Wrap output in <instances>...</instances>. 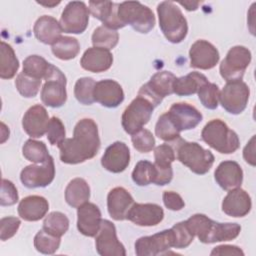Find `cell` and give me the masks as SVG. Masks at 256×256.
<instances>
[{"label": "cell", "instance_id": "41", "mask_svg": "<svg viewBox=\"0 0 256 256\" xmlns=\"http://www.w3.org/2000/svg\"><path fill=\"white\" fill-rule=\"evenodd\" d=\"M42 80L31 77L24 72H21L17 75L15 80V86L18 92L25 98L35 97L41 87Z\"/></svg>", "mask_w": 256, "mask_h": 256}, {"label": "cell", "instance_id": "56", "mask_svg": "<svg viewBox=\"0 0 256 256\" xmlns=\"http://www.w3.org/2000/svg\"><path fill=\"white\" fill-rule=\"evenodd\" d=\"M40 5H43V6H46V7H52V6H55V5H58L60 2H53V3H43V2H38Z\"/></svg>", "mask_w": 256, "mask_h": 256}, {"label": "cell", "instance_id": "51", "mask_svg": "<svg viewBox=\"0 0 256 256\" xmlns=\"http://www.w3.org/2000/svg\"><path fill=\"white\" fill-rule=\"evenodd\" d=\"M154 166V177L153 182L155 185L163 186L171 182L173 178L172 166H160L153 163Z\"/></svg>", "mask_w": 256, "mask_h": 256}, {"label": "cell", "instance_id": "38", "mask_svg": "<svg viewBox=\"0 0 256 256\" xmlns=\"http://www.w3.org/2000/svg\"><path fill=\"white\" fill-rule=\"evenodd\" d=\"M22 153L28 161L33 163H43L50 156L45 143L33 139L25 142L22 147Z\"/></svg>", "mask_w": 256, "mask_h": 256}, {"label": "cell", "instance_id": "22", "mask_svg": "<svg viewBox=\"0 0 256 256\" xmlns=\"http://www.w3.org/2000/svg\"><path fill=\"white\" fill-rule=\"evenodd\" d=\"M252 202L249 194L240 187L229 190L222 201V211L231 217H244L251 210Z\"/></svg>", "mask_w": 256, "mask_h": 256}, {"label": "cell", "instance_id": "47", "mask_svg": "<svg viewBox=\"0 0 256 256\" xmlns=\"http://www.w3.org/2000/svg\"><path fill=\"white\" fill-rule=\"evenodd\" d=\"M65 127L58 117H52L49 121L46 135L51 145H60L65 140Z\"/></svg>", "mask_w": 256, "mask_h": 256}, {"label": "cell", "instance_id": "10", "mask_svg": "<svg viewBox=\"0 0 256 256\" xmlns=\"http://www.w3.org/2000/svg\"><path fill=\"white\" fill-rule=\"evenodd\" d=\"M250 95L249 87L242 80L227 82L220 92L219 101L221 106L230 114L242 113L248 103Z\"/></svg>", "mask_w": 256, "mask_h": 256}, {"label": "cell", "instance_id": "19", "mask_svg": "<svg viewBox=\"0 0 256 256\" xmlns=\"http://www.w3.org/2000/svg\"><path fill=\"white\" fill-rule=\"evenodd\" d=\"M101 211L94 203L86 202L77 210V229L88 237H95L101 226Z\"/></svg>", "mask_w": 256, "mask_h": 256}, {"label": "cell", "instance_id": "30", "mask_svg": "<svg viewBox=\"0 0 256 256\" xmlns=\"http://www.w3.org/2000/svg\"><path fill=\"white\" fill-rule=\"evenodd\" d=\"M90 198V187L83 178L72 179L65 189V200L73 208H78L88 202Z\"/></svg>", "mask_w": 256, "mask_h": 256}, {"label": "cell", "instance_id": "49", "mask_svg": "<svg viewBox=\"0 0 256 256\" xmlns=\"http://www.w3.org/2000/svg\"><path fill=\"white\" fill-rule=\"evenodd\" d=\"M21 221L17 217L8 216L2 218L0 221V239L6 241L13 237L17 233Z\"/></svg>", "mask_w": 256, "mask_h": 256}, {"label": "cell", "instance_id": "44", "mask_svg": "<svg viewBox=\"0 0 256 256\" xmlns=\"http://www.w3.org/2000/svg\"><path fill=\"white\" fill-rule=\"evenodd\" d=\"M154 166L147 160L139 161L132 172V180L139 186H147L153 182Z\"/></svg>", "mask_w": 256, "mask_h": 256}, {"label": "cell", "instance_id": "3", "mask_svg": "<svg viewBox=\"0 0 256 256\" xmlns=\"http://www.w3.org/2000/svg\"><path fill=\"white\" fill-rule=\"evenodd\" d=\"M201 137L211 148L222 154L234 153L240 146L237 133L220 119L209 121L202 129Z\"/></svg>", "mask_w": 256, "mask_h": 256}, {"label": "cell", "instance_id": "33", "mask_svg": "<svg viewBox=\"0 0 256 256\" xmlns=\"http://www.w3.org/2000/svg\"><path fill=\"white\" fill-rule=\"evenodd\" d=\"M52 53L61 60H70L75 58L80 51V44L76 38L61 36L53 45Z\"/></svg>", "mask_w": 256, "mask_h": 256}, {"label": "cell", "instance_id": "26", "mask_svg": "<svg viewBox=\"0 0 256 256\" xmlns=\"http://www.w3.org/2000/svg\"><path fill=\"white\" fill-rule=\"evenodd\" d=\"M118 4L119 3L111 1H90L89 12L93 17L102 21L103 26L112 30H117L124 27L117 15Z\"/></svg>", "mask_w": 256, "mask_h": 256}, {"label": "cell", "instance_id": "8", "mask_svg": "<svg viewBox=\"0 0 256 256\" xmlns=\"http://www.w3.org/2000/svg\"><path fill=\"white\" fill-rule=\"evenodd\" d=\"M251 62V52L244 46L232 47L219 66L221 77L227 82L242 80L246 68Z\"/></svg>", "mask_w": 256, "mask_h": 256}, {"label": "cell", "instance_id": "27", "mask_svg": "<svg viewBox=\"0 0 256 256\" xmlns=\"http://www.w3.org/2000/svg\"><path fill=\"white\" fill-rule=\"evenodd\" d=\"M49 209L46 198L31 195L23 198L18 205V214L25 221H38L42 219Z\"/></svg>", "mask_w": 256, "mask_h": 256}, {"label": "cell", "instance_id": "54", "mask_svg": "<svg viewBox=\"0 0 256 256\" xmlns=\"http://www.w3.org/2000/svg\"><path fill=\"white\" fill-rule=\"evenodd\" d=\"M243 157L248 164L255 166V135L252 136L250 141L245 146L243 150Z\"/></svg>", "mask_w": 256, "mask_h": 256}, {"label": "cell", "instance_id": "2", "mask_svg": "<svg viewBox=\"0 0 256 256\" xmlns=\"http://www.w3.org/2000/svg\"><path fill=\"white\" fill-rule=\"evenodd\" d=\"M157 13L165 38L174 44L182 42L187 35L188 25L180 8L172 1H163L158 4Z\"/></svg>", "mask_w": 256, "mask_h": 256}, {"label": "cell", "instance_id": "36", "mask_svg": "<svg viewBox=\"0 0 256 256\" xmlns=\"http://www.w3.org/2000/svg\"><path fill=\"white\" fill-rule=\"evenodd\" d=\"M119 41V34L116 30L109 29L105 26L97 27L92 34V43L94 47L103 49H113Z\"/></svg>", "mask_w": 256, "mask_h": 256}, {"label": "cell", "instance_id": "20", "mask_svg": "<svg viewBox=\"0 0 256 256\" xmlns=\"http://www.w3.org/2000/svg\"><path fill=\"white\" fill-rule=\"evenodd\" d=\"M94 100L107 108H115L124 100V92L121 85L112 79L96 82L94 87Z\"/></svg>", "mask_w": 256, "mask_h": 256}, {"label": "cell", "instance_id": "24", "mask_svg": "<svg viewBox=\"0 0 256 256\" xmlns=\"http://www.w3.org/2000/svg\"><path fill=\"white\" fill-rule=\"evenodd\" d=\"M134 204L131 194L123 187H115L107 196V208L109 215L116 221L125 220L127 213Z\"/></svg>", "mask_w": 256, "mask_h": 256}, {"label": "cell", "instance_id": "11", "mask_svg": "<svg viewBox=\"0 0 256 256\" xmlns=\"http://www.w3.org/2000/svg\"><path fill=\"white\" fill-rule=\"evenodd\" d=\"M89 8L82 1L69 2L60 18V26L65 33L81 34L83 33L89 22Z\"/></svg>", "mask_w": 256, "mask_h": 256}, {"label": "cell", "instance_id": "40", "mask_svg": "<svg viewBox=\"0 0 256 256\" xmlns=\"http://www.w3.org/2000/svg\"><path fill=\"white\" fill-rule=\"evenodd\" d=\"M34 246L36 250L43 254H53L60 246V237L55 236L41 229L34 237Z\"/></svg>", "mask_w": 256, "mask_h": 256}, {"label": "cell", "instance_id": "17", "mask_svg": "<svg viewBox=\"0 0 256 256\" xmlns=\"http://www.w3.org/2000/svg\"><path fill=\"white\" fill-rule=\"evenodd\" d=\"M164 218L161 206L154 203H134L127 213L126 219L138 226H155Z\"/></svg>", "mask_w": 256, "mask_h": 256}, {"label": "cell", "instance_id": "7", "mask_svg": "<svg viewBox=\"0 0 256 256\" xmlns=\"http://www.w3.org/2000/svg\"><path fill=\"white\" fill-rule=\"evenodd\" d=\"M154 106L144 97L137 96L125 108L121 122L124 131L130 135L138 132L146 125L153 113Z\"/></svg>", "mask_w": 256, "mask_h": 256}, {"label": "cell", "instance_id": "29", "mask_svg": "<svg viewBox=\"0 0 256 256\" xmlns=\"http://www.w3.org/2000/svg\"><path fill=\"white\" fill-rule=\"evenodd\" d=\"M207 82L208 80L205 75L193 71L175 79L173 83V93L178 96H189L197 93L200 87Z\"/></svg>", "mask_w": 256, "mask_h": 256}, {"label": "cell", "instance_id": "34", "mask_svg": "<svg viewBox=\"0 0 256 256\" xmlns=\"http://www.w3.org/2000/svg\"><path fill=\"white\" fill-rule=\"evenodd\" d=\"M69 228V219L61 212L54 211L49 213L43 221V228L46 232L61 237Z\"/></svg>", "mask_w": 256, "mask_h": 256}, {"label": "cell", "instance_id": "25", "mask_svg": "<svg viewBox=\"0 0 256 256\" xmlns=\"http://www.w3.org/2000/svg\"><path fill=\"white\" fill-rule=\"evenodd\" d=\"M112 63L113 56L109 50L94 46L88 48L80 60L81 67L84 70L93 73H100L108 70L112 66Z\"/></svg>", "mask_w": 256, "mask_h": 256}, {"label": "cell", "instance_id": "15", "mask_svg": "<svg viewBox=\"0 0 256 256\" xmlns=\"http://www.w3.org/2000/svg\"><path fill=\"white\" fill-rule=\"evenodd\" d=\"M190 66L192 68L208 70L216 66L219 61V52L216 47L206 40L195 41L190 50Z\"/></svg>", "mask_w": 256, "mask_h": 256}, {"label": "cell", "instance_id": "21", "mask_svg": "<svg viewBox=\"0 0 256 256\" xmlns=\"http://www.w3.org/2000/svg\"><path fill=\"white\" fill-rule=\"evenodd\" d=\"M49 121L47 110L42 105L37 104L25 112L22 119V127L30 137L39 138L46 133Z\"/></svg>", "mask_w": 256, "mask_h": 256}, {"label": "cell", "instance_id": "52", "mask_svg": "<svg viewBox=\"0 0 256 256\" xmlns=\"http://www.w3.org/2000/svg\"><path fill=\"white\" fill-rule=\"evenodd\" d=\"M162 199L166 208L172 211H179L185 206V203L182 197L174 191H164L162 195Z\"/></svg>", "mask_w": 256, "mask_h": 256}, {"label": "cell", "instance_id": "43", "mask_svg": "<svg viewBox=\"0 0 256 256\" xmlns=\"http://www.w3.org/2000/svg\"><path fill=\"white\" fill-rule=\"evenodd\" d=\"M198 98L201 104L207 108L214 110L218 107L220 90L215 83H210L209 81L200 87L198 90Z\"/></svg>", "mask_w": 256, "mask_h": 256}, {"label": "cell", "instance_id": "6", "mask_svg": "<svg viewBox=\"0 0 256 256\" xmlns=\"http://www.w3.org/2000/svg\"><path fill=\"white\" fill-rule=\"evenodd\" d=\"M44 79L45 83L41 90L43 104L52 108L63 106L67 100V81L63 72L56 66L50 64Z\"/></svg>", "mask_w": 256, "mask_h": 256}, {"label": "cell", "instance_id": "9", "mask_svg": "<svg viewBox=\"0 0 256 256\" xmlns=\"http://www.w3.org/2000/svg\"><path fill=\"white\" fill-rule=\"evenodd\" d=\"M176 76L170 71L155 73L150 80L141 86L138 95L147 99L154 107L158 106L164 97L173 93V83Z\"/></svg>", "mask_w": 256, "mask_h": 256}, {"label": "cell", "instance_id": "46", "mask_svg": "<svg viewBox=\"0 0 256 256\" xmlns=\"http://www.w3.org/2000/svg\"><path fill=\"white\" fill-rule=\"evenodd\" d=\"M131 141L133 143L134 148L141 153H148L155 146L154 136L149 130L144 128L134 133L131 137Z\"/></svg>", "mask_w": 256, "mask_h": 256}, {"label": "cell", "instance_id": "12", "mask_svg": "<svg viewBox=\"0 0 256 256\" xmlns=\"http://www.w3.org/2000/svg\"><path fill=\"white\" fill-rule=\"evenodd\" d=\"M55 165L50 155L41 165H29L20 173V180L27 188H39L48 186L54 179Z\"/></svg>", "mask_w": 256, "mask_h": 256}, {"label": "cell", "instance_id": "48", "mask_svg": "<svg viewBox=\"0 0 256 256\" xmlns=\"http://www.w3.org/2000/svg\"><path fill=\"white\" fill-rule=\"evenodd\" d=\"M154 163L160 166H171L176 159L174 149L168 144H161L154 149Z\"/></svg>", "mask_w": 256, "mask_h": 256}, {"label": "cell", "instance_id": "16", "mask_svg": "<svg viewBox=\"0 0 256 256\" xmlns=\"http://www.w3.org/2000/svg\"><path fill=\"white\" fill-rule=\"evenodd\" d=\"M167 114L180 132L194 129L203 118L202 114L194 106L184 102L174 103Z\"/></svg>", "mask_w": 256, "mask_h": 256}, {"label": "cell", "instance_id": "37", "mask_svg": "<svg viewBox=\"0 0 256 256\" xmlns=\"http://www.w3.org/2000/svg\"><path fill=\"white\" fill-rule=\"evenodd\" d=\"M95 80L91 77L79 78L74 86V96L83 105H91L94 100Z\"/></svg>", "mask_w": 256, "mask_h": 256}, {"label": "cell", "instance_id": "23", "mask_svg": "<svg viewBox=\"0 0 256 256\" xmlns=\"http://www.w3.org/2000/svg\"><path fill=\"white\" fill-rule=\"evenodd\" d=\"M214 178L222 189L229 191L241 186L243 171L237 162L226 160L218 165L214 172Z\"/></svg>", "mask_w": 256, "mask_h": 256}, {"label": "cell", "instance_id": "50", "mask_svg": "<svg viewBox=\"0 0 256 256\" xmlns=\"http://www.w3.org/2000/svg\"><path fill=\"white\" fill-rule=\"evenodd\" d=\"M17 201H18V193L15 185L7 179H2L0 204L2 206H10V205H14Z\"/></svg>", "mask_w": 256, "mask_h": 256}, {"label": "cell", "instance_id": "32", "mask_svg": "<svg viewBox=\"0 0 256 256\" xmlns=\"http://www.w3.org/2000/svg\"><path fill=\"white\" fill-rule=\"evenodd\" d=\"M0 53V77L2 79H11L18 71L19 61L11 45L4 41H1Z\"/></svg>", "mask_w": 256, "mask_h": 256}, {"label": "cell", "instance_id": "45", "mask_svg": "<svg viewBox=\"0 0 256 256\" xmlns=\"http://www.w3.org/2000/svg\"><path fill=\"white\" fill-rule=\"evenodd\" d=\"M171 229L174 235V248L183 249L188 247L192 243L194 235L189 229L186 221L175 224Z\"/></svg>", "mask_w": 256, "mask_h": 256}, {"label": "cell", "instance_id": "18", "mask_svg": "<svg viewBox=\"0 0 256 256\" xmlns=\"http://www.w3.org/2000/svg\"><path fill=\"white\" fill-rule=\"evenodd\" d=\"M130 163V150L124 142L116 141L108 146L101 158V165L109 172H123Z\"/></svg>", "mask_w": 256, "mask_h": 256}, {"label": "cell", "instance_id": "55", "mask_svg": "<svg viewBox=\"0 0 256 256\" xmlns=\"http://www.w3.org/2000/svg\"><path fill=\"white\" fill-rule=\"evenodd\" d=\"M180 5L184 6L186 10L188 11H194L198 8L199 6V2H191V1H187V2H179Z\"/></svg>", "mask_w": 256, "mask_h": 256}, {"label": "cell", "instance_id": "5", "mask_svg": "<svg viewBox=\"0 0 256 256\" xmlns=\"http://www.w3.org/2000/svg\"><path fill=\"white\" fill-rule=\"evenodd\" d=\"M117 15L124 26L130 25L139 33L146 34L155 26V16L152 10L138 1L119 3Z\"/></svg>", "mask_w": 256, "mask_h": 256}, {"label": "cell", "instance_id": "14", "mask_svg": "<svg viewBox=\"0 0 256 256\" xmlns=\"http://www.w3.org/2000/svg\"><path fill=\"white\" fill-rule=\"evenodd\" d=\"M95 246L101 256H125L123 244L118 240L116 228L109 220H102L100 229L95 236Z\"/></svg>", "mask_w": 256, "mask_h": 256}, {"label": "cell", "instance_id": "39", "mask_svg": "<svg viewBox=\"0 0 256 256\" xmlns=\"http://www.w3.org/2000/svg\"><path fill=\"white\" fill-rule=\"evenodd\" d=\"M50 63L39 55H30L23 61V71L25 74L40 79L45 77Z\"/></svg>", "mask_w": 256, "mask_h": 256}, {"label": "cell", "instance_id": "13", "mask_svg": "<svg viewBox=\"0 0 256 256\" xmlns=\"http://www.w3.org/2000/svg\"><path fill=\"white\" fill-rule=\"evenodd\" d=\"M174 246L172 229L163 230L151 236H144L136 240L135 253L138 256H156L164 254Z\"/></svg>", "mask_w": 256, "mask_h": 256}, {"label": "cell", "instance_id": "53", "mask_svg": "<svg viewBox=\"0 0 256 256\" xmlns=\"http://www.w3.org/2000/svg\"><path fill=\"white\" fill-rule=\"evenodd\" d=\"M210 255L214 256V255H236V256H243L244 252L235 245H220L215 247Z\"/></svg>", "mask_w": 256, "mask_h": 256}, {"label": "cell", "instance_id": "1", "mask_svg": "<svg viewBox=\"0 0 256 256\" xmlns=\"http://www.w3.org/2000/svg\"><path fill=\"white\" fill-rule=\"evenodd\" d=\"M60 160L66 164H79L96 156L100 148L98 127L94 120L84 118L74 127L73 137L60 145Z\"/></svg>", "mask_w": 256, "mask_h": 256}, {"label": "cell", "instance_id": "28", "mask_svg": "<svg viewBox=\"0 0 256 256\" xmlns=\"http://www.w3.org/2000/svg\"><path fill=\"white\" fill-rule=\"evenodd\" d=\"M33 32L38 41L53 45L61 37L63 31L60 23L54 17L43 15L35 22Z\"/></svg>", "mask_w": 256, "mask_h": 256}, {"label": "cell", "instance_id": "4", "mask_svg": "<svg viewBox=\"0 0 256 256\" xmlns=\"http://www.w3.org/2000/svg\"><path fill=\"white\" fill-rule=\"evenodd\" d=\"M177 140V159L193 173L198 175L206 174L214 163V155L196 142H188L181 138Z\"/></svg>", "mask_w": 256, "mask_h": 256}, {"label": "cell", "instance_id": "42", "mask_svg": "<svg viewBox=\"0 0 256 256\" xmlns=\"http://www.w3.org/2000/svg\"><path fill=\"white\" fill-rule=\"evenodd\" d=\"M155 134L163 141L171 142L180 138V131L175 127L167 112L162 114L155 125Z\"/></svg>", "mask_w": 256, "mask_h": 256}, {"label": "cell", "instance_id": "31", "mask_svg": "<svg viewBox=\"0 0 256 256\" xmlns=\"http://www.w3.org/2000/svg\"><path fill=\"white\" fill-rule=\"evenodd\" d=\"M240 231L241 226L237 223H220L213 221L206 244L233 240L239 235Z\"/></svg>", "mask_w": 256, "mask_h": 256}, {"label": "cell", "instance_id": "35", "mask_svg": "<svg viewBox=\"0 0 256 256\" xmlns=\"http://www.w3.org/2000/svg\"><path fill=\"white\" fill-rule=\"evenodd\" d=\"M186 223L193 235L197 236L200 242L206 244L213 220L204 214H194L186 220Z\"/></svg>", "mask_w": 256, "mask_h": 256}]
</instances>
